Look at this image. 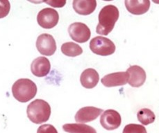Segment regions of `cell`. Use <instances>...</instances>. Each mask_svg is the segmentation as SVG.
I'll return each instance as SVG.
<instances>
[{"instance_id":"cell-7","label":"cell","mask_w":159,"mask_h":133,"mask_svg":"<svg viewBox=\"0 0 159 133\" xmlns=\"http://www.w3.org/2000/svg\"><path fill=\"white\" fill-rule=\"evenodd\" d=\"M36 47L40 54L51 56L57 51V43L52 35L43 33L38 37Z\"/></svg>"},{"instance_id":"cell-3","label":"cell","mask_w":159,"mask_h":133,"mask_svg":"<svg viewBox=\"0 0 159 133\" xmlns=\"http://www.w3.org/2000/svg\"><path fill=\"white\" fill-rule=\"evenodd\" d=\"M12 93L14 98L19 102L26 103L36 96L37 86L30 79L21 78L13 85Z\"/></svg>"},{"instance_id":"cell-11","label":"cell","mask_w":159,"mask_h":133,"mask_svg":"<svg viewBox=\"0 0 159 133\" xmlns=\"http://www.w3.org/2000/svg\"><path fill=\"white\" fill-rule=\"evenodd\" d=\"M128 73L125 72H115L104 76L101 80L103 85L107 87L122 86L128 82Z\"/></svg>"},{"instance_id":"cell-21","label":"cell","mask_w":159,"mask_h":133,"mask_svg":"<svg viewBox=\"0 0 159 133\" xmlns=\"http://www.w3.org/2000/svg\"><path fill=\"white\" fill-rule=\"evenodd\" d=\"M37 133H58V131L51 124H44L38 128Z\"/></svg>"},{"instance_id":"cell-4","label":"cell","mask_w":159,"mask_h":133,"mask_svg":"<svg viewBox=\"0 0 159 133\" xmlns=\"http://www.w3.org/2000/svg\"><path fill=\"white\" fill-rule=\"evenodd\" d=\"M90 49L93 53L97 55L108 56L114 54L116 47L113 41L108 38L97 36L91 40Z\"/></svg>"},{"instance_id":"cell-2","label":"cell","mask_w":159,"mask_h":133,"mask_svg":"<svg viewBox=\"0 0 159 133\" xmlns=\"http://www.w3.org/2000/svg\"><path fill=\"white\" fill-rule=\"evenodd\" d=\"M26 114L31 122L40 124L48 122L49 119L51 115V107L45 100L36 99L27 106Z\"/></svg>"},{"instance_id":"cell-8","label":"cell","mask_w":159,"mask_h":133,"mask_svg":"<svg viewBox=\"0 0 159 133\" xmlns=\"http://www.w3.org/2000/svg\"><path fill=\"white\" fill-rule=\"evenodd\" d=\"M121 123V116L118 112L114 110L104 111L100 117V123L107 131H113L118 128Z\"/></svg>"},{"instance_id":"cell-6","label":"cell","mask_w":159,"mask_h":133,"mask_svg":"<svg viewBox=\"0 0 159 133\" xmlns=\"http://www.w3.org/2000/svg\"><path fill=\"white\" fill-rule=\"evenodd\" d=\"M70 38L79 43L88 42L91 36V32L88 26L81 22H75L70 24L68 28Z\"/></svg>"},{"instance_id":"cell-12","label":"cell","mask_w":159,"mask_h":133,"mask_svg":"<svg viewBox=\"0 0 159 133\" xmlns=\"http://www.w3.org/2000/svg\"><path fill=\"white\" fill-rule=\"evenodd\" d=\"M51 69V64L48 58L40 56L34 60L31 65L32 73L37 77H44L48 74Z\"/></svg>"},{"instance_id":"cell-9","label":"cell","mask_w":159,"mask_h":133,"mask_svg":"<svg viewBox=\"0 0 159 133\" xmlns=\"http://www.w3.org/2000/svg\"><path fill=\"white\" fill-rule=\"evenodd\" d=\"M128 82L133 87H139L145 83L147 75L145 71L138 65H133L128 68Z\"/></svg>"},{"instance_id":"cell-15","label":"cell","mask_w":159,"mask_h":133,"mask_svg":"<svg viewBox=\"0 0 159 133\" xmlns=\"http://www.w3.org/2000/svg\"><path fill=\"white\" fill-rule=\"evenodd\" d=\"M99 81V75L95 69L89 68L82 72L80 81L81 85L86 89H93L97 86Z\"/></svg>"},{"instance_id":"cell-14","label":"cell","mask_w":159,"mask_h":133,"mask_svg":"<svg viewBox=\"0 0 159 133\" xmlns=\"http://www.w3.org/2000/svg\"><path fill=\"white\" fill-rule=\"evenodd\" d=\"M72 5L76 13L81 16H88L95 11L97 2L95 0H75Z\"/></svg>"},{"instance_id":"cell-5","label":"cell","mask_w":159,"mask_h":133,"mask_svg":"<svg viewBox=\"0 0 159 133\" xmlns=\"http://www.w3.org/2000/svg\"><path fill=\"white\" fill-rule=\"evenodd\" d=\"M59 20L58 12L51 8H45L41 10L37 16V22L41 27L51 29L57 25Z\"/></svg>"},{"instance_id":"cell-19","label":"cell","mask_w":159,"mask_h":133,"mask_svg":"<svg viewBox=\"0 0 159 133\" xmlns=\"http://www.w3.org/2000/svg\"><path fill=\"white\" fill-rule=\"evenodd\" d=\"M122 133H147L146 128L143 125L131 123L126 125L122 131Z\"/></svg>"},{"instance_id":"cell-22","label":"cell","mask_w":159,"mask_h":133,"mask_svg":"<svg viewBox=\"0 0 159 133\" xmlns=\"http://www.w3.org/2000/svg\"><path fill=\"white\" fill-rule=\"evenodd\" d=\"M46 4L54 8H62L66 4V1H48L45 2Z\"/></svg>"},{"instance_id":"cell-16","label":"cell","mask_w":159,"mask_h":133,"mask_svg":"<svg viewBox=\"0 0 159 133\" xmlns=\"http://www.w3.org/2000/svg\"><path fill=\"white\" fill-rule=\"evenodd\" d=\"M63 130L67 133H98L92 126L84 123H67L63 126Z\"/></svg>"},{"instance_id":"cell-17","label":"cell","mask_w":159,"mask_h":133,"mask_svg":"<svg viewBox=\"0 0 159 133\" xmlns=\"http://www.w3.org/2000/svg\"><path fill=\"white\" fill-rule=\"evenodd\" d=\"M61 51L68 57H76L83 53V49L79 44L72 42H66L62 44Z\"/></svg>"},{"instance_id":"cell-20","label":"cell","mask_w":159,"mask_h":133,"mask_svg":"<svg viewBox=\"0 0 159 133\" xmlns=\"http://www.w3.org/2000/svg\"><path fill=\"white\" fill-rule=\"evenodd\" d=\"M11 4L9 1H0V19L7 17L10 12Z\"/></svg>"},{"instance_id":"cell-1","label":"cell","mask_w":159,"mask_h":133,"mask_svg":"<svg viewBox=\"0 0 159 133\" xmlns=\"http://www.w3.org/2000/svg\"><path fill=\"white\" fill-rule=\"evenodd\" d=\"M120 13L116 6L107 5L99 13V24L97 26V33L108 35L113 31L115 24L119 19Z\"/></svg>"},{"instance_id":"cell-10","label":"cell","mask_w":159,"mask_h":133,"mask_svg":"<svg viewBox=\"0 0 159 133\" xmlns=\"http://www.w3.org/2000/svg\"><path fill=\"white\" fill-rule=\"evenodd\" d=\"M103 112L102 109L93 106H88L81 108L75 117V121L79 123H88L98 119V117Z\"/></svg>"},{"instance_id":"cell-13","label":"cell","mask_w":159,"mask_h":133,"mask_svg":"<svg viewBox=\"0 0 159 133\" xmlns=\"http://www.w3.org/2000/svg\"><path fill=\"white\" fill-rule=\"evenodd\" d=\"M125 4L129 13L136 16L146 13L150 8L149 0H126Z\"/></svg>"},{"instance_id":"cell-18","label":"cell","mask_w":159,"mask_h":133,"mask_svg":"<svg viewBox=\"0 0 159 133\" xmlns=\"http://www.w3.org/2000/svg\"><path fill=\"white\" fill-rule=\"evenodd\" d=\"M137 118L139 122L143 126H147L153 123L156 119L155 114L148 108H143L138 111Z\"/></svg>"}]
</instances>
